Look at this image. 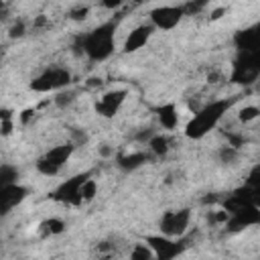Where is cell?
Returning a JSON list of instances; mask_svg holds the SVG:
<instances>
[{
    "label": "cell",
    "instance_id": "1",
    "mask_svg": "<svg viewBox=\"0 0 260 260\" xmlns=\"http://www.w3.org/2000/svg\"><path fill=\"white\" fill-rule=\"evenodd\" d=\"M232 100L228 98H217L211 100L203 106H199L195 112H191L189 120L183 124V132L187 138L191 140H201L207 134H211L213 130H217L225 118V114L232 108Z\"/></svg>",
    "mask_w": 260,
    "mask_h": 260
},
{
    "label": "cell",
    "instance_id": "2",
    "mask_svg": "<svg viewBox=\"0 0 260 260\" xmlns=\"http://www.w3.org/2000/svg\"><path fill=\"white\" fill-rule=\"evenodd\" d=\"M77 43L81 55H85L87 61L91 63L108 61L116 51V24L112 20L102 22L91 30L79 35Z\"/></svg>",
    "mask_w": 260,
    "mask_h": 260
},
{
    "label": "cell",
    "instance_id": "3",
    "mask_svg": "<svg viewBox=\"0 0 260 260\" xmlns=\"http://www.w3.org/2000/svg\"><path fill=\"white\" fill-rule=\"evenodd\" d=\"M69 83H71V71L65 65H49L32 77L30 89L35 93H59L67 89Z\"/></svg>",
    "mask_w": 260,
    "mask_h": 260
},
{
    "label": "cell",
    "instance_id": "4",
    "mask_svg": "<svg viewBox=\"0 0 260 260\" xmlns=\"http://www.w3.org/2000/svg\"><path fill=\"white\" fill-rule=\"evenodd\" d=\"M75 144L73 142H63L57 146H51L49 150L43 152V156H39L37 160V171L43 177H57L63 173V169L67 167L71 154H73Z\"/></svg>",
    "mask_w": 260,
    "mask_h": 260
},
{
    "label": "cell",
    "instance_id": "5",
    "mask_svg": "<svg viewBox=\"0 0 260 260\" xmlns=\"http://www.w3.org/2000/svg\"><path fill=\"white\" fill-rule=\"evenodd\" d=\"M185 16H187L185 6H179V4H158V6L148 10V24L154 30L169 32V30L177 28Z\"/></svg>",
    "mask_w": 260,
    "mask_h": 260
},
{
    "label": "cell",
    "instance_id": "6",
    "mask_svg": "<svg viewBox=\"0 0 260 260\" xmlns=\"http://www.w3.org/2000/svg\"><path fill=\"white\" fill-rule=\"evenodd\" d=\"M193 213L189 207H181V209H169L162 213V217L158 219V234L167 236V238H175L181 240L185 238V234L189 232Z\"/></svg>",
    "mask_w": 260,
    "mask_h": 260
},
{
    "label": "cell",
    "instance_id": "7",
    "mask_svg": "<svg viewBox=\"0 0 260 260\" xmlns=\"http://www.w3.org/2000/svg\"><path fill=\"white\" fill-rule=\"evenodd\" d=\"M126 100H128V89H124V87H112V89L104 91L95 100L93 110H95V114L100 118L110 120V118H114V116H118L122 112Z\"/></svg>",
    "mask_w": 260,
    "mask_h": 260
},
{
    "label": "cell",
    "instance_id": "8",
    "mask_svg": "<svg viewBox=\"0 0 260 260\" xmlns=\"http://www.w3.org/2000/svg\"><path fill=\"white\" fill-rule=\"evenodd\" d=\"M144 242L154 252V260H175L185 250L183 238L175 240V238H167V236H160V234H150V236L144 238Z\"/></svg>",
    "mask_w": 260,
    "mask_h": 260
},
{
    "label": "cell",
    "instance_id": "9",
    "mask_svg": "<svg viewBox=\"0 0 260 260\" xmlns=\"http://www.w3.org/2000/svg\"><path fill=\"white\" fill-rule=\"evenodd\" d=\"M87 177H89V173H81V175H73V177L65 179V181L57 187L55 199L61 201V203H65V205H69V207L81 205V203H83V201H81V185H83V181H85Z\"/></svg>",
    "mask_w": 260,
    "mask_h": 260
},
{
    "label": "cell",
    "instance_id": "10",
    "mask_svg": "<svg viewBox=\"0 0 260 260\" xmlns=\"http://www.w3.org/2000/svg\"><path fill=\"white\" fill-rule=\"evenodd\" d=\"M152 35H154V28H152L148 22L136 24V26H134V28H130V30H128V35L124 37L122 51H124V53H136V51L144 49Z\"/></svg>",
    "mask_w": 260,
    "mask_h": 260
},
{
    "label": "cell",
    "instance_id": "11",
    "mask_svg": "<svg viewBox=\"0 0 260 260\" xmlns=\"http://www.w3.org/2000/svg\"><path fill=\"white\" fill-rule=\"evenodd\" d=\"M154 116H156L158 128L165 134H171L181 126V110H179V106L175 102H167V104L158 106Z\"/></svg>",
    "mask_w": 260,
    "mask_h": 260
},
{
    "label": "cell",
    "instance_id": "12",
    "mask_svg": "<svg viewBox=\"0 0 260 260\" xmlns=\"http://www.w3.org/2000/svg\"><path fill=\"white\" fill-rule=\"evenodd\" d=\"M24 197H26V189L22 185H18V183L0 187V213L12 211Z\"/></svg>",
    "mask_w": 260,
    "mask_h": 260
},
{
    "label": "cell",
    "instance_id": "13",
    "mask_svg": "<svg viewBox=\"0 0 260 260\" xmlns=\"http://www.w3.org/2000/svg\"><path fill=\"white\" fill-rule=\"evenodd\" d=\"M171 150V138L165 132H152L146 140V152L150 156H165Z\"/></svg>",
    "mask_w": 260,
    "mask_h": 260
},
{
    "label": "cell",
    "instance_id": "14",
    "mask_svg": "<svg viewBox=\"0 0 260 260\" xmlns=\"http://www.w3.org/2000/svg\"><path fill=\"white\" fill-rule=\"evenodd\" d=\"M146 158H148V152L146 150H134V152H130V154H124V156H120L118 158V165L122 167V169H138V167H142L144 162H146Z\"/></svg>",
    "mask_w": 260,
    "mask_h": 260
},
{
    "label": "cell",
    "instance_id": "15",
    "mask_svg": "<svg viewBox=\"0 0 260 260\" xmlns=\"http://www.w3.org/2000/svg\"><path fill=\"white\" fill-rule=\"evenodd\" d=\"M258 116H260V108H258L256 104H244V106L238 110L236 120H238L242 126H250V124H254V122L258 120Z\"/></svg>",
    "mask_w": 260,
    "mask_h": 260
},
{
    "label": "cell",
    "instance_id": "16",
    "mask_svg": "<svg viewBox=\"0 0 260 260\" xmlns=\"http://www.w3.org/2000/svg\"><path fill=\"white\" fill-rule=\"evenodd\" d=\"M39 228H41L43 236H61V234L65 232L67 223H65V219H61V217H49V219H45Z\"/></svg>",
    "mask_w": 260,
    "mask_h": 260
},
{
    "label": "cell",
    "instance_id": "17",
    "mask_svg": "<svg viewBox=\"0 0 260 260\" xmlns=\"http://www.w3.org/2000/svg\"><path fill=\"white\" fill-rule=\"evenodd\" d=\"M95 195H98V181L89 175V177L83 181V185H81V201L87 203V201H91Z\"/></svg>",
    "mask_w": 260,
    "mask_h": 260
},
{
    "label": "cell",
    "instance_id": "18",
    "mask_svg": "<svg viewBox=\"0 0 260 260\" xmlns=\"http://www.w3.org/2000/svg\"><path fill=\"white\" fill-rule=\"evenodd\" d=\"M225 12H228V8H225V6H219L217 10H211V12H209V20H217V18H221Z\"/></svg>",
    "mask_w": 260,
    "mask_h": 260
},
{
    "label": "cell",
    "instance_id": "19",
    "mask_svg": "<svg viewBox=\"0 0 260 260\" xmlns=\"http://www.w3.org/2000/svg\"><path fill=\"white\" fill-rule=\"evenodd\" d=\"M22 35H24V24L22 22H18L10 28V37H22Z\"/></svg>",
    "mask_w": 260,
    "mask_h": 260
}]
</instances>
